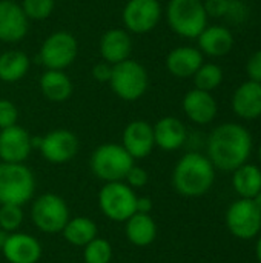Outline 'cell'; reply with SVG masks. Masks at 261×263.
I'll return each instance as SVG.
<instances>
[{
    "label": "cell",
    "instance_id": "obj_1",
    "mask_svg": "<svg viewBox=\"0 0 261 263\" xmlns=\"http://www.w3.org/2000/svg\"><path fill=\"white\" fill-rule=\"evenodd\" d=\"M251 151L252 136L240 123H222L208 139V159L222 171H235L245 165Z\"/></svg>",
    "mask_w": 261,
    "mask_h": 263
},
{
    "label": "cell",
    "instance_id": "obj_2",
    "mask_svg": "<svg viewBox=\"0 0 261 263\" xmlns=\"http://www.w3.org/2000/svg\"><path fill=\"white\" fill-rule=\"evenodd\" d=\"M215 168L208 156L200 153L185 154L172 171V185L185 197L205 196L214 185Z\"/></svg>",
    "mask_w": 261,
    "mask_h": 263
},
{
    "label": "cell",
    "instance_id": "obj_3",
    "mask_svg": "<svg viewBox=\"0 0 261 263\" xmlns=\"http://www.w3.org/2000/svg\"><path fill=\"white\" fill-rule=\"evenodd\" d=\"M165 15L169 28L185 39H197L209 18L202 0H169Z\"/></svg>",
    "mask_w": 261,
    "mask_h": 263
},
{
    "label": "cell",
    "instance_id": "obj_4",
    "mask_svg": "<svg viewBox=\"0 0 261 263\" xmlns=\"http://www.w3.org/2000/svg\"><path fill=\"white\" fill-rule=\"evenodd\" d=\"M35 191V177L25 163L0 162V205L23 206Z\"/></svg>",
    "mask_w": 261,
    "mask_h": 263
},
{
    "label": "cell",
    "instance_id": "obj_5",
    "mask_svg": "<svg viewBox=\"0 0 261 263\" xmlns=\"http://www.w3.org/2000/svg\"><path fill=\"white\" fill-rule=\"evenodd\" d=\"M109 86L118 99L125 102H135L146 94L149 88V76L140 62L126 59L112 65Z\"/></svg>",
    "mask_w": 261,
    "mask_h": 263
},
{
    "label": "cell",
    "instance_id": "obj_6",
    "mask_svg": "<svg viewBox=\"0 0 261 263\" xmlns=\"http://www.w3.org/2000/svg\"><path fill=\"white\" fill-rule=\"evenodd\" d=\"M89 163L92 174L108 183L125 180L135 160L122 146V143H103L94 149Z\"/></svg>",
    "mask_w": 261,
    "mask_h": 263
},
{
    "label": "cell",
    "instance_id": "obj_7",
    "mask_svg": "<svg viewBox=\"0 0 261 263\" xmlns=\"http://www.w3.org/2000/svg\"><path fill=\"white\" fill-rule=\"evenodd\" d=\"M31 219L35 228L45 234L62 233L69 220V208L63 197L54 193L38 196L31 206Z\"/></svg>",
    "mask_w": 261,
    "mask_h": 263
},
{
    "label": "cell",
    "instance_id": "obj_8",
    "mask_svg": "<svg viewBox=\"0 0 261 263\" xmlns=\"http://www.w3.org/2000/svg\"><path fill=\"white\" fill-rule=\"evenodd\" d=\"M137 194L122 182H108L98 193V206L105 217L112 222H126L135 213Z\"/></svg>",
    "mask_w": 261,
    "mask_h": 263
},
{
    "label": "cell",
    "instance_id": "obj_9",
    "mask_svg": "<svg viewBox=\"0 0 261 263\" xmlns=\"http://www.w3.org/2000/svg\"><path fill=\"white\" fill-rule=\"evenodd\" d=\"M77 54V39L68 31H55L51 35H48L42 43L38 59L46 69L65 71L75 62Z\"/></svg>",
    "mask_w": 261,
    "mask_h": 263
},
{
    "label": "cell",
    "instance_id": "obj_10",
    "mask_svg": "<svg viewBox=\"0 0 261 263\" xmlns=\"http://www.w3.org/2000/svg\"><path fill=\"white\" fill-rule=\"evenodd\" d=\"M162 14L163 9L158 0H128L122 12V20L129 34H146L157 28Z\"/></svg>",
    "mask_w": 261,
    "mask_h": 263
},
{
    "label": "cell",
    "instance_id": "obj_11",
    "mask_svg": "<svg viewBox=\"0 0 261 263\" xmlns=\"http://www.w3.org/2000/svg\"><path fill=\"white\" fill-rule=\"evenodd\" d=\"M226 227L232 236L249 240L261 231V211L252 199L235 200L226 213Z\"/></svg>",
    "mask_w": 261,
    "mask_h": 263
},
{
    "label": "cell",
    "instance_id": "obj_12",
    "mask_svg": "<svg viewBox=\"0 0 261 263\" xmlns=\"http://www.w3.org/2000/svg\"><path fill=\"white\" fill-rule=\"evenodd\" d=\"M38 149L45 160L49 163H66L78 153V139L69 129H52L40 137Z\"/></svg>",
    "mask_w": 261,
    "mask_h": 263
},
{
    "label": "cell",
    "instance_id": "obj_13",
    "mask_svg": "<svg viewBox=\"0 0 261 263\" xmlns=\"http://www.w3.org/2000/svg\"><path fill=\"white\" fill-rule=\"evenodd\" d=\"M31 137L32 136L17 123L0 129V162L23 163L32 151Z\"/></svg>",
    "mask_w": 261,
    "mask_h": 263
},
{
    "label": "cell",
    "instance_id": "obj_14",
    "mask_svg": "<svg viewBox=\"0 0 261 263\" xmlns=\"http://www.w3.org/2000/svg\"><path fill=\"white\" fill-rule=\"evenodd\" d=\"M122 146L129 153L134 160L148 157L155 146L152 125L146 120L129 122L123 129Z\"/></svg>",
    "mask_w": 261,
    "mask_h": 263
},
{
    "label": "cell",
    "instance_id": "obj_15",
    "mask_svg": "<svg viewBox=\"0 0 261 263\" xmlns=\"http://www.w3.org/2000/svg\"><path fill=\"white\" fill-rule=\"evenodd\" d=\"M2 254L9 263H37L42 257V245L34 236L15 231L8 234Z\"/></svg>",
    "mask_w": 261,
    "mask_h": 263
},
{
    "label": "cell",
    "instance_id": "obj_16",
    "mask_svg": "<svg viewBox=\"0 0 261 263\" xmlns=\"http://www.w3.org/2000/svg\"><path fill=\"white\" fill-rule=\"evenodd\" d=\"M28 18L20 5L12 0H0V42L17 43L28 32Z\"/></svg>",
    "mask_w": 261,
    "mask_h": 263
},
{
    "label": "cell",
    "instance_id": "obj_17",
    "mask_svg": "<svg viewBox=\"0 0 261 263\" xmlns=\"http://www.w3.org/2000/svg\"><path fill=\"white\" fill-rule=\"evenodd\" d=\"M183 111L186 117L197 125H208L211 123L218 112V105L214 96L209 91L203 89H191L185 94L182 102Z\"/></svg>",
    "mask_w": 261,
    "mask_h": 263
},
{
    "label": "cell",
    "instance_id": "obj_18",
    "mask_svg": "<svg viewBox=\"0 0 261 263\" xmlns=\"http://www.w3.org/2000/svg\"><path fill=\"white\" fill-rule=\"evenodd\" d=\"M98 51H100L102 59L111 65H115L129 59L131 51H132L131 34L125 28L108 29L100 37Z\"/></svg>",
    "mask_w": 261,
    "mask_h": 263
},
{
    "label": "cell",
    "instance_id": "obj_19",
    "mask_svg": "<svg viewBox=\"0 0 261 263\" xmlns=\"http://www.w3.org/2000/svg\"><path fill=\"white\" fill-rule=\"evenodd\" d=\"M154 129V140L155 146L163 151H175L186 143L188 129L185 123L172 116L162 117L160 120L152 125Z\"/></svg>",
    "mask_w": 261,
    "mask_h": 263
},
{
    "label": "cell",
    "instance_id": "obj_20",
    "mask_svg": "<svg viewBox=\"0 0 261 263\" xmlns=\"http://www.w3.org/2000/svg\"><path fill=\"white\" fill-rule=\"evenodd\" d=\"M203 54L194 46H177L166 55V69L177 79H189L203 65Z\"/></svg>",
    "mask_w": 261,
    "mask_h": 263
},
{
    "label": "cell",
    "instance_id": "obj_21",
    "mask_svg": "<svg viewBox=\"0 0 261 263\" xmlns=\"http://www.w3.org/2000/svg\"><path fill=\"white\" fill-rule=\"evenodd\" d=\"M198 49L203 55L223 57L234 48V35L223 25H208L197 37Z\"/></svg>",
    "mask_w": 261,
    "mask_h": 263
},
{
    "label": "cell",
    "instance_id": "obj_22",
    "mask_svg": "<svg viewBox=\"0 0 261 263\" xmlns=\"http://www.w3.org/2000/svg\"><path fill=\"white\" fill-rule=\"evenodd\" d=\"M232 109L245 120L261 117V83L254 80L242 83L232 96Z\"/></svg>",
    "mask_w": 261,
    "mask_h": 263
},
{
    "label": "cell",
    "instance_id": "obj_23",
    "mask_svg": "<svg viewBox=\"0 0 261 263\" xmlns=\"http://www.w3.org/2000/svg\"><path fill=\"white\" fill-rule=\"evenodd\" d=\"M38 86L42 94L54 103L66 102L74 91L69 76L60 69H46L38 80Z\"/></svg>",
    "mask_w": 261,
    "mask_h": 263
},
{
    "label": "cell",
    "instance_id": "obj_24",
    "mask_svg": "<svg viewBox=\"0 0 261 263\" xmlns=\"http://www.w3.org/2000/svg\"><path fill=\"white\" fill-rule=\"evenodd\" d=\"M125 234L129 243L138 248L149 247L157 239V223L151 214L134 213L125 227Z\"/></svg>",
    "mask_w": 261,
    "mask_h": 263
},
{
    "label": "cell",
    "instance_id": "obj_25",
    "mask_svg": "<svg viewBox=\"0 0 261 263\" xmlns=\"http://www.w3.org/2000/svg\"><path fill=\"white\" fill-rule=\"evenodd\" d=\"M31 66V60L26 52L18 49H9L0 54V80L5 83H15L22 80Z\"/></svg>",
    "mask_w": 261,
    "mask_h": 263
},
{
    "label": "cell",
    "instance_id": "obj_26",
    "mask_svg": "<svg viewBox=\"0 0 261 263\" xmlns=\"http://www.w3.org/2000/svg\"><path fill=\"white\" fill-rule=\"evenodd\" d=\"M232 173V186L242 199H254L260 193L261 170L258 166L245 163Z\"/></svg>",
    "mask_w": 261,
    "mask_h": 263
},
{
    "label": "cell",
    "instance_id": "obj_27",
    "mask_svg": "<svg viewBox=\"0 0 261 263\" xmlns=\"http://www.w3.org/2000/svg\"><path fill=\"white\" fill-rule=\"evenodd\" d=\"M62 234L69 245L83 248L97 237V225L94 220L83 216H77L72 219L69 217L65 228L62 230Z\"/></svg>",
    "mask_w": 261,
    "mask_h": 263
},
{
    "label": "cell",
    "instance_id": "obj_28",
    "mask_svg": "<svg viewBox=\"0 0 261 263\" xmlns=\"http://www.w3.org/2000/svg\"><path fill=\"white\" fill-rule=\"evenodd\" d=\"M192 79H194V85L197 89L212 92L223 82V69L217 63H205L203 62V65L192 76Z\"/></svg>",
    "mask_w": 261,
    "mask_h": 263
},
{
    "label": "cell",
    "instance_id": "obj_29",
    "mask_svg": "<svg viewBox=\"0 0 261 263\" xmlns=\"http://www.w3.org/2000/svg\"><path fill=\"white\" fill-rule=\"evenodd\" d=\"M114 256L112 245L103 239L95 237L86 247H83V260L85 263H111Z\"/></svg>",
    "mask_w": 261,
    "mask_h": 263
},
{
    "label": "cell",
    "instance_id": "obj_30",
    "mask_svg": "<svg viewBox=\"0 0 261 263\" xmlns=\"http://www.w3.org/2000/svg\"><path fill=\"white\" fill-rule=\"evenodd\" d=\"M55 6V0H22L20 8L28 20L48 18Z\"/></svg>",
    "mask_w": 261,
    "mask_h": 263
},
{
    "label": "cell",
    "instance_id": "obj_31",
    "mask_svg": "<svg viewBox=\"0 0 261 263\" xmlns=\"http://www.w3.org/2000/svg\"><path fill=\"white\" fill-rule=\"evenodd\" d=\"M23 223V210L18 205H0V230L15 233Z\"/></svg>",
    "mask_w": 261,
    "mask_h": 263
},
{
    "label": "cell",
    "instance_id": "obj_32",
    "mask_svg": "<svg viewBox=\"0 0 261 263\" xmlns=\"http://www.w3.org/2000/svg\"><path fill=\"white\" fill-rule=\"evenodd\" d=\"M249 15V8L243 0H229L223 18L231 25H242Z\"/></svg>",
    "mask_w": 261,
    "mask_h": 263
},
{
    "label": "cell",
    "instance_id": "obj_33",
    "mask_svg": "<svg viewBox=\"0 0 261 263\" xmlns=\"http://www.w3.org/2000/svg\"><path fill=\"white\" fill-rule=\"evenodd\" d=\"M17 119H18L17 106L8 99H0V129L15 125Z\"/></svg>",
    "mask_w": 261,
    "mask_h": 263
},
{
    "label": "cell",
    "instance_id": "obj_34",
    "mask_svg": "<svg viewBox=\"0 0 261 263\" xmlns=\"http://www.w3.org/2000/svg\"><path fill=\"white\" fill-rule=\"evenodd\" d=\"M123 182L128 183L132 190H138V188H143V186L148 185V182H149V174H148V171H146L145 168L137 166V165L134 163V165L131 166V170L128 171V174H126V177H125Z\"/></svg>",
    "mask_w": 261,
    "mask_h": 263
},
{
    "label": "cell",
    "instance_id": "obj_35",
    "mask_svg": "<svg viewBox=\"0 0 261 263\" xmlns=\"http://www.w3.org/2000/svg\"><path fill=\"white\" fill-rule=\"evenodd\" d=\"M246 72H248L249 80L261 83V49L255 51L254 54H251V57L248 59Z\"/></svg>",
    "mask_w": 261,
    "mask_h": 263
},
{
    "label": "cell",
    "instance_id": "obj_36",
    "mask_svg": "<svg viewBox=\"0 0 261 263\" xmlns=\"http://www.w3.org/2000/svg\"><path fill=\"white\" fill-rule=\"evenodd\" d=\"M92 77L97 80V82H102V83H109V79H111V74H112V65L108 63V62H98L92 66Z\"/></svg>",
    "mask_w": 261,
    "mask_h": 263
},
{
    "label": "cell",
    "instance_id": "obj_37",
    "mask_svg": "<svg viewBox=\"0 0 261 263\" xmlns=\"http://www.w3.org/2000/svg\"><path fill=\"white\" fill-rule=\"evenodd\" d=\"M203 3H205V9H206L208 15L223 18L229 0H205Z\"/></svg>",
    "mask_w": 261,
    "mask_h": 263
},
{
    "label": "cell",
    "instance_id": "obj_38",
    "mask_svg": "<svg viewBox=\"0 0 261 263\" xmlns=\"http://www.w3.org/2000/svg\"><path fill=\"white\" fill-rule=\"evenodd\" d=\"M151 211H152V200L149 197H137L135 213L151 214Z\"/></svg>",
    "mask_w": 261,
    "mask_h": 263
},
{
    "label": "cell",
    "instance_id": "obj_39",
    "mask_svg": "<svg viewBox=\"0 0 261 263\" xmlns=\"http://www.w3.org/2000/svg\"><path fill=\"white\" fill-rule=\"evenodd\" d=\"M6 237H8V233H5L3 230H0V251H2V248H3V245H5Z\"/></svg>",
    "mask_w": 261,
    "mask_h": 263
},
{
    "label": "cell",
    "instance_id": "obj_40",
    "mask_svg": "<svg viewBox=\"0 0 261 263\" xmlns=\"http://www.w3.org/2000/svg\"><path fill=\"white\" fill-rule=\"evenodd\" d=\"M255 251H257V259H258L261 263V236L260 239L257 240V248H255Z\"/></svg>",
    "mask_w": 261,
    "mask_h": 263
},
{
    "label": "cell",
    "instance_id": "obj_41",
    "mask_svg": "<svg viewBox=\"0 0 261 263\" xmlns=\"http://www.w3.org/2000/svg\"><path fill=\"white\" fill-rule=\"evenodd\" d=\"M252 200H254V203L257 205V208L261 211V191L257 194V196H255V197H254V199H252Z\"/></svg>",
    "mask_w": 261,
    "mask_h": 263
},
{
    "label": "cell",
    "instance_id": "obj_42",
    "mask_svg": "<svg viewBox=\"0 0 261 263\" xmlns=\"http://www.w3.org/2000/svg\"><path fill=\"white\" fill-rule=\"evenodd\" d=\"M258 159H260V162H261V145H260V148H258Z\"/></svg>",
    "mask_w": 261,
    "mask_h": 263
}]
</instances>
